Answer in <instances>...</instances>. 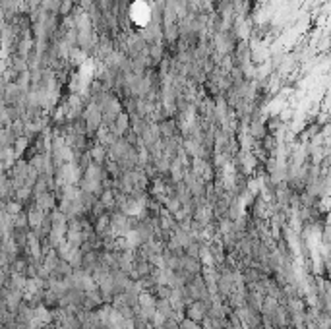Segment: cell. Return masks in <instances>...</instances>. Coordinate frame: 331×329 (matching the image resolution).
Here are the masks:
<instances>
[{
	"instance_id": "6da1fadb",
	"label": "cell",
	"mask_w": 331,
	"mask_h": 329,
	"mask_svg": "<svg viewBox=\"0 0 331 329\" xmlns=\"http://www.w3.org/2000/svg\"><path fill=\"white\" fill-rule=\"evenodd\" d=\"M103 157H105V149H103V147H97V149H93V159L101 161Z\"/></svg>"
}]
</instances>
